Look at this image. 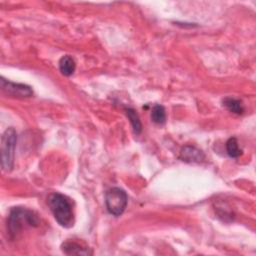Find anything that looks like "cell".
I'll use <instances>...</instances> for the list:
<instances>
[{
	"mask_svg": "<svg viewBox=\"0 0 256 256\" xmlns=\"http://www.w3.org/2000/svg\"><path fill=\"white\" fill-rule=\"evenodd\" d=\"M180 159L186 162H201L204 159V154L194 146H184L180 152Z\"/></svg>",
	"mask_w": 256,
	"mask_h": 256,
	"instance_id": "52a82bcc",
	"label": "cell"
},
{
	"mask_svg": "<svg viewBox=\"0 0 256 256\" xmlns=\"http://www.w3.org/2000/svg\"><path fill=\"white\" fill-rule=\"evenodd\" d=\"M124 111H125V114L127 115L128 119L130 120V123L133 127L135 134H140L142 131V124H141L140 118L137 115V113L135 112V110L132 108H125Z\"/></svg>",
	"mask_w": 256,
	"mask_h": 256,
	"instance_id": "30bf717a",
	"label": "cell"
},
{
	"mask_svg": "<svg viewBox=\"0 0 256 256\" xmlns=\"http://www.w3.org/2000/svg\"><path fill=\"white\" fill-rule=\"evenodd\" d=\"M76 68L74 59L70 55H64L59 60V70L64 76H71Z\"/></svg>",
	"mask_w": 256,
	"mask_h": 256,
	"instance_id": "ba28073f",
	"label": "cell"
},
{
	"mask_svg": "<svg viewBox=\"0 0 256 256\" xmlns=\"http://www.w3.org/2000/svg\"><path fill=\"white\" fill-rule=\"evenodd\" d=\"M151 120L156 124H163L166 120L165 109L162 105L156 104L153 106L151 111Z\"/></svg>",
	"mask_w": 256,
	"mask_h": 256,
	"instance_id": "8fae6325",
	"label": "cell"
},
{
	"mask_svg": "<svg viewBox=\"0 0 256 256\" xmlns=\"http://www.w3.org/2000/svg\"><path fill=\"white\" fill-rule=\"evenodd\" d=\"M62 251L67 255H90L92 251L90 248L83 246L82 244L75 241H66L61 246Z\"/></svg>",
	"mask_w": 256,
	"mask_h": 256,
	"instance_id": "8992f818",
	"label": "cell"
},
{
	"mask_svg": "<svg viewBox=\"0 0 256 256\" xmlns=\"http://www.w3.org/2000/svg\"><path fill=\"white\" fill-rule=\"evenodd\" d=\"M128 202L126 192L118 187H113L105 193V204L108 212L114 216L121 215Z\"/></svg>",
	"mask_w": 256,
	"mask_h": 256,
	"instance_id": "277c9868",
	"label": "cell"
},
{
	"mask_svg": "<svg viewBox=\"0 0 256 256\" xmlns=\"http://www.w3.org/2000/svg\"><path fill=\"white\" fill-rule=\"evenodd\" d=\"M1 89L9 96L17 98H29L33 95V90L30 86L22 83H14L1 77Z\"/></svg>",
	"mask_w": 256,
	"mask_h": 256,
	"instance_id": "5b68a950",
	"label": "cell"
},
{
	"mask_svg": "<svg viewBox=\"0 0 256 256\" xmlns=\"http://www.w3.org/2000/svg\"><path fill=\"white\" fill-rule=\"evenodd\" d=\"M17 142V134L13 127L7 128L1 138V166L6 172L13 168L14 150Z\"/></svg>",
	"mask_w": 256,
	"mask_h": 256,
	"instance_id": "3957f363",
	"label": "cell"
},
{
	"mask_svg": "<svg viewBox=\"0 0 256 256\" xmlns=\"http://www.w3.org/2000/svg\"><path fill=\"white\" fill-rule=\"evenodd\" d=\"M47 203L59 225L64 228H70L74 225L72 203L67 196L54 192L48 196Z\"/></svg>",
	"mask_w": 256,
	"mask_h": 256,
	"instance_id": "6da1fadb",
	"label": "cell"
},
{
	"mask_svg": "<svg viewBox=\"0 0 256 256\" xmlns=\"http://www.w3.org/2000/svg\"><path fill=\"white\" fill-rule=\"evenodd\" d=\"M39 222V217L34 211L23 207H14L8 217L7 229L9 235L13 238L25 228L37 227Z\"/></svg>",
	"mask_w": 256,
	"mask_h": 256,
	"instance_id": "7a4b0ae2",
	"label": "cell"
},
{
	"mask_svg": "<svg viewBox=\"0 0 256 256\" xmlns=\"http://www.w3.org/2000/svg\"><path fill=\"white\" fill-rule=\"evenodd\" d=\"M222 103H223V106H225L226 109L232 113L242 114L244 112L242 103L238 99H235L232 97H226L223 99Z\"/></svg>",
	"mask_w": 256,
	"mask_h": 256,
	"instance_id": "9c48e42d",
	"label": "cell"
},
{
	"mask_svg": "<svg viewBox=\"0 0 256 256\" xmlns=\"http://www.w3.org/2000/svg\"><path fill=\"white\" fill-rule=\"evenodd\" d=\"M226 151H227V154L232 158L239 157L242 154V150L238 147V142L235 137H231L227 140Z\"/></svg>",
	"mask_w": 256,
	"mask_h": 256,
	"instance_id": "7c38bea8",
	"label": "cell"
}]
</instances>
